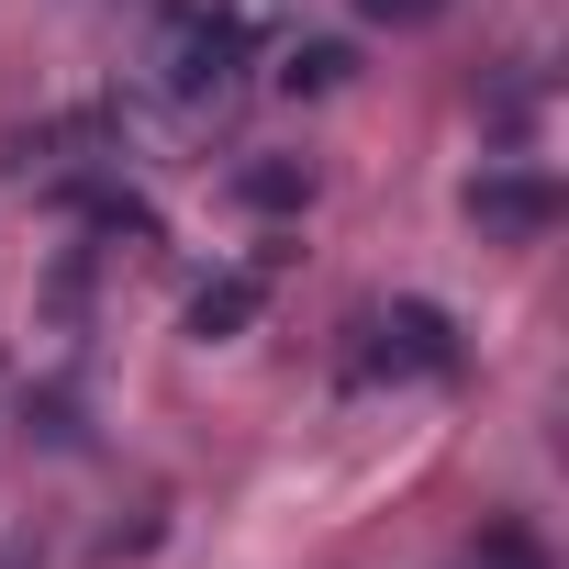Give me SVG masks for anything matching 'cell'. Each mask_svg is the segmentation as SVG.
Wrapping results in <instances>:
<instances>
[{
  "label": "cell",
  "mask_w": 569,
  "mask_h": 569,
  "mask_svg": "<svg viewBox=\"0 0 569 569\" xmlns=\"http://www.w3.org/2000/svg\"><path fill=\"white\" fill-rule=\"evenodd\" d=\"M469 223H480L491 246H525V234L558 223V179H536V168H491V179H469Z\"/></svg>",
  "instance_id": "cell-3"
},
{
  "label": "cell",
  "mask_w": 569,
  "mask_h": 569,
  "mask_svg": "<svg viewBox=\"0 0 569 569\" xmlns=\"http://www.w3.org/2000/svg\"><path fill=\"white\" fill-rule=\"evenodd\" d=\"M336 79H347V46H302L291 57V90H336Z\"/></svg>",
  "instance_id": "cell-6"
},
{
  "label": "cell",
  "mask_w": 569,
  "mask_h": 569,
  "mask_svg": "<svg viewBox=\"0 0 569 569\" xmlns=\"http://www.w3.org/2000/svg\"><path fill=\"white\" fill-rule=\"evenodd\" d=\"M246 313H257V268L212 279V291L190 302V336H201V347H223V336H246Z\"/></svg>",
  "instance_id": "cell-4"
},
{
  "label": "cell",
  "mask_w": 569,
  "mask_h": 569,
  "mask_svg": "<svg viewBox=\"0 0 569 569\" xmlns=\"http://www.w3.org/2000/svg\"><path fill=\"white\" fill-rule=\"evenodd\" d=\"M157 101L168 112H223L234 90H246V12H223V0H179V12L157 23Z\"/></svg>",
  "instance_id": "cell-1"
},
{
  "label": "cell",
  "mask_w": 569,
  "mask_h": 569,
  "mask_svg": "<svg viewBox=\"0 0 569 569\" xmlns=\"http://www.w3.org/2000/svg\"><path fill=\"white\" fill-rule=\"evenodd\" d=\"M358 12H369V23H436L447 0H358Z\"/></svg>",
  "instance_id": "cell-7"
},
{
  "label": "cell",
  "mask_w": 569,
  "mask_h": 569,
  "mask_svg": "<svg viewBox=\"0 0 569 569\" xmlns=\"http://www.w3.org/2000/svg\"><path fill=\"white\" fill-rule=\"evenodd\" d=\"M0 558H23V547H12V525H0Z\"/></svg>",
  "instance_id": "cell-8"
},
{
  "label": "cell",
  "mask_w": 569,
  "mask_h": 569,
  "mask_svg": "<svg viewBox=\"0 0 569 569\" xmlns=\"http://www.w3.org/2000/svg\"><path fill=\"white\" fill-rule=\"evenodd\" d=\"M369 380H447L458 369V336H447V313L436 302H391L380 325H369V358H358Z\"/></svg>",
  "instance_id": "cell-2"
},
{
  "label": "cell",
  "mask_w": 569,
  "mask_h": 569,
  "mask_svg": "<svg viewBox=\"0 0 569 569\" xmlns=\"http://www.w3.org/2000/svg\"><path fill=\"white\" fill-rule=\"evenodd\" d=\"M234 190H246V201H257V212H291V201H302V190H313V179H302V168H291V157H268V168H246V179H234Z\"/></svg>",
  "instance_id": "cell-5"
},
{
  "label": "cell",
  "mask_w": 569,
  "mask_h": 569,
  "mask_svg": "<svg viewBox=\"0 0 569 569\" xmlns=\"http://www.w3.org/2000/svg\"><path fill=\"white\" fill-rule=\"evenodd\" d=\"M0 569H23V558H0Z\"/></svg>",
  "instance_id": "cell-9"
}]
</instances>
